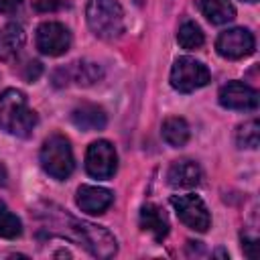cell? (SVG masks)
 <instances>
[{"label":"cell","mask_w":260,"mask_h":260,"mask_svg":"<svg viewBox=\"0 0 260 260\" xmlns=\"http://www.w3.org/2000/svg\"><path fill=\"white\" fill-rule=\"evenodd\" d=\"M39 122L37 112L28 106L20 89H4L0 93V128L16 138H28Z\"/></svg>","instance_id":"1"},{"label":"cell","mask_w":260,"mask_h":260,"mask_svg":"<svg viewBox=\"0 0 260 260\" xmlns=\"http://www.w3.org/2000/svg\"><path fill=\"white\" fill-rule=\"evenodd\" d=\"M140 228L148 234H152V238L156 242H162L169 234V219L167 213L154 205V203H146L140 209Z\"/></svg>","instance_id":"16"},{"label":"cell","mask_w":260,"mask_h":260,"mask_svg":"<svg viewBox=\"0 0 260 260\" xmlns=\"http://www.w3.org/2000/svg\"><path fill=\"white\" fill-rule=\"evenodd\" d=\"M22 6V0H0V12L2 14H12Z\"/></svg>","instance_id":"24"},{"label":"cell","mask_w":260,"mask_h":260,"mask_svg":"<svg viewBox=\"0 0 260 260\" xmlns=\"http://www.w3.org/2000/svg\"><path fill=\"white\" fill-rule=\"evenodd\" d=\"M22 234V223H20V219L12 213V211H4L2 215H0V236L2 238H6V240H14V238H18Z\"/></svg>","instance_id":"21"},{"label":"cell","mask_w":260,"mask_h":260,"mask_svg":"<svg viewBox=\"0 0 260 260\" xmlns=\"http://www.w3.org/2000/svg\"><path fill=\"white\" fill-rule=\"evenodd\" d=\"M197 4L211 24H225L236 18V8L230 0H199Z\"/></svg>","instance_id":"17"},{"label":"cell","mask_w":260,"mask_h":260,"mask_svg":"<svg viewBox=\"0 0 260 260\" xmlns=\"http://www.w3.org/2000/svg\"><path fill=\"white\" fill-rule=\"evenodd\" d=\"M26 43V32L22 28V24L18 22H8L0 28V61L10 63L14 61L20 51L24 49Z\"/></svg>","instance_id":"13"},{"label":"cell","mask_w":260,"mask_h":260,"mask_svg":"<svg viewBox=\"0 0 260 260\" xmlns=\"http://www.w3.org/2000/svg\"><path fill=\"white\" fill-rule=\"evenodd\" d=\"M67 221H69L67 228L75 236V240L83 244V248L95 258H112L118 252L116 238L106 228L89 223L85 219H75V217H67Z\"/></svg>","instance_id":"4"},{"label":"cell","mask_w":260,"mask_h":260,"mask_svg":"<svg viewBox=\"0 0 260 260\" xmlns=\"http://www.w3.org/2000/svg\"><path fill=\"white\" fill-rule=\"evenodd\" d=\"M85 20L89 30L104 41L118 39L124 32V10L116 0H89Z\"/></svg>","instance_id":"2"},{"label":"cell","mask_w":260,"mask_h":260,"mask_svg":"<svg viewBox=\"0 0 260 260\" xmlns=\"http://www.w3.org/2000/svg\"><path fill=\"white\" fill-rule=\"evenodd\" d=\"M59 71L63 73V83L73 81V83L83 85V87L93 85L104 77V69L93 61H77V63H71L69 67L59 69Z\"/></svg>","instance_id":"15"},{"label":"cell","mask_w":260,"mask_h":260,"mask_svg":"<svg viewBox=\"0 0 260 260\" xmlns=\"http://www.w3.org/2000/svg\"><path fill=\"white\" fill-rule=\"evenodd\" d=\"M171 205L175 207L179 219L195 232H207L211 225V215L207 211V205L199 195L187 193V195H173Z\"/></svg>","instance_id":"6"},{"label":"cell","mask_w":260,"mask_h":260,"mask_svg":"<svg viewBox=\"0 0 260 260\" xmlns=\"http://www.w3.org/2000/svg\"><path fill=\"white\" fill-rule=\"evenodd\" d=\"M71 122L85 132H95V130H104L108 124V116L104 112L102 106L98 104H79L77 108H73L71 112Z\"/></svg>","instance_id":"14"},{"label":"cell","mask_w":260,"mask_h":260,"mask_svg":"<svg viewBox=\"0 0 260 260\" xmlns=\"http://www.w3.org/2000/svg\"><path fill=\"white\" fill-rule=\"evenodd\" d=\"M167 183L175 189H191L201 183V169L195 160H175L167 171Z\"/></svg>","instance_id":"12"},{"label":"cell","mask_w":260,"mask_h":260,"mask_svg":"<svg viewBox=\"0 0 260 260\" xmlns=\"http://www.w3.org/2000/svg\"><path fill=\"white\" fill-rule=\"evenodd\" d=\"M217 100L228 110H256L258 108V91L244 81H228L221 85Z\"/></svg>","instance_id":"10"},{"label":"cell","mask_w":260,"mask_h":260,"mask_svg":"<svg viewBox=\"0 0 260 260\" xmlns=\"http://www.w3.org/2000/svg\"><path fill=\"white\" fill-rule=\"evenodd\" d=\"M65 0H32V6L37 12H57L65 6Z\"/></svg>","instance_id":"22"},{"label":"cell","mask_w":260,"mask_h":260,"mask_svg":"<svg viewBox=\"0 0 260 260\" xmlns=\"http://www.w3.org/2000/svg\"><path fill=\"white\" fill-rule=\"evenodd\" d=\"M177 43H179L183 49H187V51H197V49H201L203 43H205V37H203L201 26H199L197 22H193V20H185V22L179 26V30H177Z\"/></svg>","instance_id":"19"},{"label":"cell","mask_w":260,"mask_h":260,"mask_svg":"<svg viewBox=\"0 0 260 260\" xmlns=\"http://www.w3.org/2000/svg\"><path fill=\"white\" fill-rule=\"evenodd\" d=\"M6 209H8V207H6V205H4V203H2V201H0V215H2V213H4V211H6Z\"/></svg>","instance_id":"26"},{"label":"cell","mask_w":260,"mask_h":260,"mask_svg":"<svg viewBox=\"0 0 260 260\" xmlns=\"http://www.w3.org/2000/svg\"><path fill=\"white\" fill-rule=\"evenodd\" d=\"M35 41H37V49L43 55L59 57V55L69 51V47H71V32H69V28L65 24L55 22V20H47V22L39 24Z\"/></svg>","instance_id":"9"},{"label":"cell","mask_w":260,"mask_h":260,"mask_svg":"<svg viewBox=\"0 0 260 260\" xmlns=\"http://www.w3.org/2000/svg\"><path fill=\"white\" fill-rule=\"evenodd\" d=\"M39 160H41L43 171L57 181H65L75 169L71 142L63 134H51L43 142L41 152H39Z\"/></svg>","instance_id":"3"},{"label":"cell","mask_w":260,"mask_h":260,"mask_svg":"<svg viewBox=\"0 0 260 260\" xmlns=\"http://www.w3.org/2000/svg\"><path fill=\"white\" fill-rule=\"evenodd\" d=\"M160 134L165 138V142L173 148H181L189 142V136H191V130H189V124L185 118H179V116H171L162 122V128H160Z\"/></svg>","instance_id":"18"},{"label":"cell","mask_w":260,"mask_h":260,"mask_svg":"<svg viewBox=\"0 0 260 260\" xmlns=\"http://www.w3.org/2000/svg\"><path fill=\"white\" fill-rule=\"evenodd\" d=\"M260 142V124L258 120H248L236 130V144L240 148H258Z\"/></svg>","instance_id":"20"},{"label":"cell","mask_w":260,"mask_h":260,"mask_svg":"<svg viewBox=\"0 0 260 260\" xmlns=\"http://www.w3.org/2000/svg\"><path fill=\"white\" fill-rule=\"evenodd\" d=\"M215 49L223 59H244L254 53L256 49V39L254 35L244 28V26H234L223 32H219L215 41Z\"/></svg>","instance_id":"8"},{"label":"cell","mask_w":260,"mask_h":260,"mask_svg":"<svg viewBox=\"0 0 260 260\" xmlns=\"http://www.w3.org/2000/svg\"><path fill=\"white\" fill-rule=\"evenodd\" d=\"M118 169V154L112 142L95 140L85 152V171L93 179H112Z\"/></svg>","instance_id":"7"},{"label":"cell","mask_w":260,"mask_h":260,"mask_svg":"<svg viewBox=\"0 0 260 260\" xmlns=\"http://www.w3.org/2000/svg\"><path fill=\"white\" fill-rule=\"evenodd\" d=\"M6 179H8V173H6L4 165H0V187H2V185H6Z\"/></svg>","instance_id":"25"},{"label":"cell","mask_w":260,"mask_h":260,"mask_svg":"<svg viewBox=\"0 0 260 260\" xmlns=\"http://www.w3.org/2000/svg\"><path fill=\"white\" fill-rule=\"evenodd\" d=\"M41 73H43V65H41L39 61H28V63L24 65L22 77H24L26 81H35V79H39Z\"/></svg>","instance_id":"23"},{"label":"cell","mask_w":260,"mask_h":260,"mask_svg":"<svg viewBox=\"0 0 260 260\" xmlns=\"http://www.w3.org/2000/svg\"><path fill=\"white\" fill-rule=\"evenodd\" d=\"M75 203L83 213L89 215H102L106 209L114 203V193L106 187L98 185H81L75 195Z\"/></svg>","instance_id":"11"},{"label":"cell","mask_w":260,"mask_h":260,"mask_svg":"<svg viewBox=\"0 0 260 260\" xmlns=\"http://www.w3.org/2000/svg\"><path fill=\"white\" fill-rule=\"evenodd\" d=\"M211 79V73L209 69L193 59V57H179L175 63H173V69H171V85L173 89L181 91V93H191L199 87H205Z\"/></svg>","instance_id":"5"},{"label":"cell","mask_w":260,"mask_h":260,"mask_svg":"<svg viewBox=\"0 0 260 260\" xmlns=\"http://www.w3.org/2000/svg\"><path fill=\"white\" fill-rule=\"evenodd\" d=\"M244 2H258V0H244Z\"/></svg>","instance_id":"27"}]
</instances>
